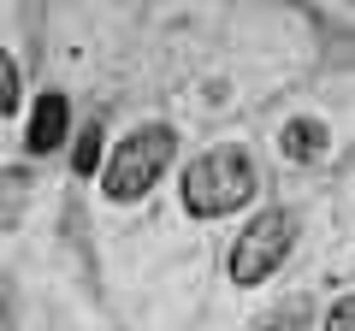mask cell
I'll return each mask as SVG.
<instances>
[{"label":"cell","instance_id":"cell-1","mask_svg":"<svg viewBox=\"0 0 355 331\" xmlns=\"http://www.w3.org/2000/svg\"><path fill=\"white\" fill-rule=\"evenodd\" d=\"M178 195H184V207H190L196 219H225V213H237V207L254 195V166H249V154H243V148H214V154H202V160H190L184 184H178Z\"/></svg>","mask_w":355,"mask_h":331},{"label":"cell","instance_id":"cell-5","mask_svg":"<svg viewBox=\"0 0 355 331\" xmlns=\"http://www.w3.org/2000/svg\"><path fill=\"white\" fill-rule=\"evenodd\" d=\"M326 125H320V118H291V125H284V154H291V160H320V154H326Z\"/></svg>","mask_w":355,"mask_h":331},{"label":"cell","instance_id":"cell-9","mask_svg":"<svg viewBox=\"0 0 355 331\" xmlns=\"http://www.w3.org/2000/svg\"><path fill=\"white\" fill-rule=\"evenodd\" d=\"M95 154H101V148H95V130H89V136L77 142V154H71V166H77V178H83V172H95Z\"/></svg>","mask_w":355,"mask_h":331},{"label":"cell","instance_id":"cell-8","mask_svg":"<svg viewBox=\"0 0 355 331\" xmlns=\"http://www.w3.org/2000/svg\"><path fill=\"white\" fill-rule=\"evenodd\" d=\"M320 331H355V296H338L331 302V314H326V325Z\"/></svg>","mask_w":355,"mask_h":331},{"label":"cell","instance_id":"cell-4","mask_svg":"<svg viewBox=\"0 0 355 331\" xmlns=\"http://www.w3.org/2000/svg\"><path fill=\"white\" fill-rule=\"evenodd\" d=\"M65 130H71V101H65L60 89L36 95V113H30V130H24L30 154H53L65 142Z\"/></svg>","mask_w":355,"mask_h":331},{"label":"cell","instance_id":"cell-2","mask_svg":"<svg viewBox=\"0 0 355 331\" xmlns=\"http://www.w3.org/2000/svg\"><path fill=\"white\" fill-rule=\"evenodd\" d=\"M172 154H178L172 125H142V130H130V136L113 148L107 172H101L107 202H142V195L160 184V172L172 166Z\"/></svg>","mask_w":355,"mask_h":331},{"label":"cell","instance_id":"cell-6","mask_svg":"<svg viewBox=\"0 0 355 331\" xmlns=\"http://www.w3.org/2000/svg\"><path fill=\"white\" fill-rule=\"evenodd\" d=\"M0 113H18V65L0 53Z\"/></svg>","mask_w":355,"mask_h":331},{"label":"cell","instance_id":"cell-7","mask_svg":"<svg viewBox=\"0 0 355 331\" xmlns=\"http://www.w3.org/2000/svg\"><path fill=\"white\" fill-rule=\"evenodd\" d=\"M302 325H308V302H291L279 319H261L254 331H302Z\"/></svg>","mask_w":355,"mask_h":331},{"label":"cell","instance_id":"cell-3","mask_svg":"<svg viewBox=\"0 0 355 331\" xmlns=\"http://www.w3.org/2000/svg\"><path fill=\"white\" fill-rule=\"evenodd\" d=\"M291 242H296V219L284 213V207H266V213H254L249 231L231 242V284H266L272 272L284 267Z\"/></svg>","mask_w":355,"mask_h":331}]
</instances>
